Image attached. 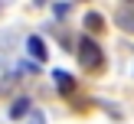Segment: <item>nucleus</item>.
<instances>
[{
    "instance_id": "obj_3",
    "label": "nucleus",
    "mask_w": 134,
    "mask_h": 124,
    "mask_svg": "<svg viewBox=\"0 0 134 124\" xmlns=\"http://www.w3.org/2000/svg\"><path fill=\"white\" fill-rule=\"evenodd\" d=\"M30 108H33V101H30V98H16V101H13L10 104V111H7V117H10V121H23V117L26 114H30Z\"/></svg>"
},
{
    "instance_id": "obj_5",
    "label": "nucleus",
    "mask_w": 134,
    "mask_h": 124,
    "mask_svg": "<svg viewBox=\"0 0 134 124\" xmlns=\"http://www.w3.org/2000/svg\"><path fill=\"white\" fill-rule=\"evenodd\" d=\"M115 23L121 26V29L134 33V10H118V13H115Z\"/></svg>"
},
{
    "instance_id": "obj_1",
    "label": "nucleus",
    "mask_w": 134,
    "mask_h": 124,
    "mask_svg": "<svg viewBox=\"0 0 134 124\" xmlns=\"http://www.w3.org/2000/svg\"><path fill=\"white\" fill-rule=\"evenodd\" d=\"M75 52H79V62H82L85 69H102V65H105V52H102V46H98L92 36H82V39H79Z\"/></svg>"
},
{
    "instance_id": "obj_10",
    "label": "nucleus",
    "mask_w": 134,
    "mask_h": 124,
    "mask_svg": "<svg viewBox=\"0 0 134 124\" xmlns=\"http://www.w3.org/2000/svg\"><path fill=\"white\" fill-rule=\"evenodd\" d=\"M36 3H46V0H36Z\"/></svg>"
},
{
    "instance_id": "obj_6",
    "label": "nucleus",
    "mask_w": 134,
    "mask_h": 124,
    "mask_svg": "<svg viewBox=\"0 0 134 124\" xmlns=\"http://www.w3.org/2000/svg\"><path fill=\"white\" fill-rule=\"evenodd\" d=\"M85 29H92V33H102L105 29V20H102V13H85Z\"/></svg>"
},
{
    "instance_id": "obj_8",
    "label": "nucleus",
    "mask_w": 134,
    "mask_h": 124,
    "mask_svg": "<svg viewBox=\"0 0 134 124\" xmlns=\"http://www.w3.org/2000/svg\"><path fill=\"white\" fill-rule=\"evenodd\" d=\"M13 43H16V39H13V33H0V49H7V46L13 49Z\"/></svg>"
},
{
    "instance_id": "obj_2",
    "label": "nucleus",
    "mask_w": 134,
    "mask_h": 124,
    "mask_svg": "<svg viewBox=\"0 0 134 124\" xmlns=\"http://www.w3.org/2000/svg\"><path fill=\"white\" fill-rule=\"evenodd\" d=\"M52 82H56V91H59V95H72V91H75V78H72L69 72H62V69L52 72Z\"/></svg>"
},
{
    "instance_id": "obj_4",
    "label": "nucleus",
    "mask_w": 134,
    "mask_h": 124,
    "mask_svg": "<svg viewBox=\"0 0 134 124\" xmlns=\"http://www.w3.org/2000/svg\"><path fill=\"white\" fill-rule=\"evenodd\" d=\"M26 49H30V56L36 59V62H46V59H49V52H46V43H43V36H30V39H26Z\"/></svg>"
},
{
    "instance_id": "obj_7",
    "label": "nucleus",
    "mask_w": 134,
    "mask_h": 124,
    "mask_svg": "<svg viewBox=\"0 0 134 124\" xmlns=\"http://www.w3.org/2000/svg\"><path fill=\"white\" fill-rule=\"evenodd\" d=\"M52 16H56V20H65V16H69V3H62V0L52 3Z\"/></svg>"
},
{
    "instance_id": "obj_9",
    "label": "nucleus",
    "mask_w": 134,
    "mask_h": 124,
    "mask_svg": "<svg viewBox=\"0 0 134 124\" xmlns=\"http://www.w3.org/2000/svg\"><path fill=\"white\" fill-rule=\"evenodd\" d=\"M30 114H33V117H30V121H26V124H46L43 111H33V108H30Z\"/></svg>"
}]
</instances>
